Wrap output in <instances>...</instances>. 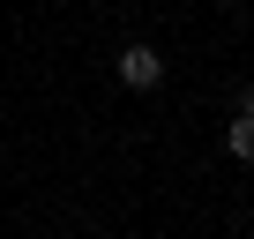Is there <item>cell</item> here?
Returning a JSON list of instances; mask_svg holds the SVG:
<instances>
[{
	"instance_id": "2",
	"label": "cell",
	"mask_w": 254,
	"mask_h": 239,
	"mask_svg": "<svg viewBox=\"0 0 254 239\" xmlns=\"http://www.w3.org/2000/svg\"><path fill=\"white\" fill-rule=\"evenodd\" d=\"M224 150H232L239 165H254V112H239L232 127H224Z\"/></svg>"
},
{
	"instance_id": "1",
	"label": "cell",
	"mask_w": 254,
	"mask_h": 239,
	"mask_svg": "<svg viewBox=\"0 0 254 239\" xmlns=\"http://www.w3.org/2000/svg\"><path fill=\"white\" fill-rule=\"evenodd\" d=\"M112 75H120L127 90H157V82H165V60H157V45H127V53L112 60Z\"/></svg>"
},
{
	"instance_id": "3",
	"label": "cell",
	"mask_w": 254,
	"mask_h": 239,
	"mask_svg": "<svg viewBox=\"0 0 254 239\" xmlns=\"http://www.w3.org/2000/svg\"><path fill=\"white\" fill-rule=\"evenodd\" d=\"M239 112H254V82H247V90H239Z\"/></svg>"
}]
</instances>
